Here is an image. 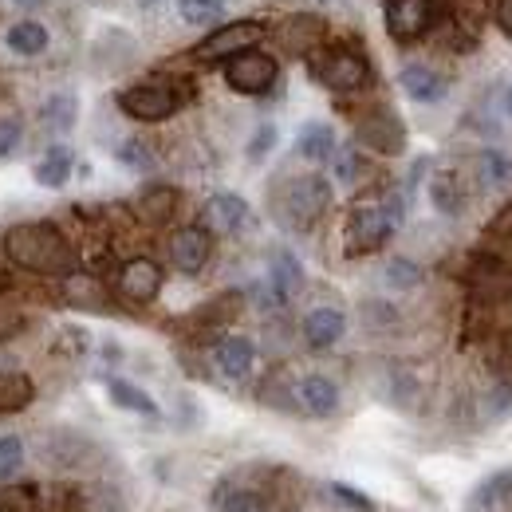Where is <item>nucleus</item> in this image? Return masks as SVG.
Here are the masks:
<instances>
[{"mask_svg": "<svg viewBox=\"0 0 512 512\" xmlns=\"http://www.w3.org/2000/svg\"><path fill=\"white\" fill-rule=\"evenodd\" d=\"M4 249L12 256V264L40 272V276H67L75 268V249L64 233L48 221H24L16 229H8Z\"/></svg>", "mask_w": 512, "mask_h": 512, "instance_id": "nucleus-1", "label": "nucleus"}, {"mask_svg": "<svg viewBox=\"0 0 512 512\" xmlns=\"http://www.w3.org/2000/svg\"><path fill=\"white\" fill-rule=\"evenodd\" d=\"M331 205V182L320 178V174H304V178H292L284 190H280V201H276V213L288 229L304 233L320 221Z\"/></svg>", "mask_w": 512, "mask_h": 512, "instance_id": "nucleus-2", "label": "nucleus"}, {"mask_svg": "<svg viewBox=\"0 0 512 512\" xmlns=\"http://www.w3.org/2000/svg\"><path fill=\"white\" fill-rule=\"evenodd\" d=\"M186 95L190 91L174 87V83H138V87L119 91V111L138 123H162L186 103Z\"/></svg>", "mask_w": 512, "mask_h": 512, "instance_id": "nucleus-3", "label": "nucleus"}, {"mask_svg": "<svg viewBox=\"0 0 512 512\" xmlns=\"http://www.w3.org/2000/svg\"><path fill=\"white\" fill-rule=\"evenodd\" d=\"M312 71H316V79H320L323 87H331V91H359L367 79H371V67L367 60L355 52V48H327L323 56L312 60Z\"/></svg>", "mask_w": 512, "mask_h": 512, "instance_id": "nucleus-4", "label": "nucleus"}, {"mask_svg": "<svg viewBox=\"0 0 512 512\" xmlns=\"http://www.w3.org/2000/svg\"><path fill=\"white\" fill-rule=\"evenodd\" d=\"M276 75H280L276 60L268 52H256V48H245V52L225 60V83L237 95H264L276 83Z\"/></svg>", "mask_w": 512, "mask_h": 512, "instance_id": "nucleus-5", "label": "nucleus"}, {"mask_svg": "<svg viewBox=\"0 0 512 512\" xmlns=\"http://www.w3.org/2000/svg\"><path fill=\"white\" fill-rule=\"evenodd\" d=\"M264 24L260 20H233V24H221V28H213L201 44H197V60H205V64H213V60H229V56H237V52H245V48H256L260 40H264Z\"/></svg>", "mask_w": 512, "mask_h": 512, "instance_id": "nucleus-6", "label": "nucleus"}, {"mask_svg": "<svg viewBox=\"0 0 512 512\" xmlns=\"http://www.w3.org/2000/svg\"><path fill=\"white\" fill-rule=\"evenodd\" d=\"M390 233H394V225L386 221L383 205H359L347 217V253L351 256L379 253L386 241H390Z\"/></svg>", "mask_w": 512, "mask_h": 512, "instance_id": "nucleus-7", "label": "nucleus"}, {"mask_svg": "<svg viewBox=\"0 0 512 512\" xmlns=\"http://www.w3.org/2000/svg\"><path fill=\"white\" fill-rule=\"evenodd\" d=\"M355 138H359L367 150L394 158V154H402V150H406V123H402L390 107H379V111H367V115L359 119Z\"/></svg>", "mask_w": 512, "mask_h": 512, "instance_id": "nucleus-8", "label": "nucleus"}, {"mask_svg": "<svg viewBox=\"0 0 512 512\" xmlns=\"http://www.w3.org/2000/svg\"><path fill=\"white\" fill-rule=\"evenodd\" d=\"M383 20L390 40L410 44V40H418V36L430 32V24H434V0H386Z\"/></svg>", "mask_w": 512, "mask_h": 512, "instance_id": "nucleus-9", "label": "nucleus"}, {"mask_svg": "<svg viewBox=\"0 0 512 512\" xmlns=\"http://www.w3.org/2000/svg\"><path fill=\"white\" fill-rule=\"evenodd\" d=\"M209 253H213V237H209V229H178L174 237H170V260H174V268L178 272H186V276H197L205 264H209Z\"/></svg>", "mask_w": 512, "mask_h": 512, "instance_id": "nucleus-10", "label": "nucleus"}, {"mask_svg": "<svg viewBox=\"0 0 512 512\" xmlns=\"http://www.w3.org/2000/svg\"><path fill=\"white\" fill-rule=\"evenodd\" d=\"M119 292L134 304H150L162 292V268L154 260H146V256H134L119 272Z\"/></svg>", "mask_w": 512, "mask_h": 512, "instance_id": "nucleus-11", "label": "nucleus"}, {"mask_svg": "<svg viewBox=\"0 0 512 512\" xmlns=\"http://www.w3.org/2000/svg\"><path fill=\"white\" fill-rule=\"evenodd\" d=\"M249 201L241 193H217L205 201V225L213 233H241L249 225Z\"/></svg>", "mask_w": 512, "mask_h": 512, "instance_id": "nucleus-12", "label": "nucleus"}, {"mask_svg": "<svg viewBox=\"0 0 512 512\" xmlns=\"http://www.w3.org/2000/svg\"><path fill=\"white\" fill-rule=\"evenodd\" d=\"M398 87L406 91V99L414 103H438L446 99V79L426 64H406L398 71Z\"/></svg>", "mask_w": 512, "mask_h": 512, "instance_id": "nucleus-13", "label": "nucleus"}, {"mask_svg": "<svg viewBox=\"0 0 512 512\" xmlns=\"http://www.w3.org/2000/svg\"><path fill=\"white\" fill-rule=\"evenodd\" d=\"M253 363H256V347L253 339L245 335H225L217 343V367L225 379H249L253 375Z\"/></svg>", "mask_w": 512, "mask_h": 512, "instance_id": "nucleus-14", "label": "nucleus"}, {"mask_svg": "<svg viewBox=\"0 0 512 512\" xmlns=\"http://www.w3.org/2000/svg\"><path fill=\"white\" fill-rule=\"evenodd\" d=\"M296 402L312 414V418H331L339 410V386L323 375H308L296 383Z\"/></svg>", "mask_w": 512, "mask_h": 512, "instance_id": "nucleus-15", "label": "nucleus"}, {"mask_svg": "<svg viewBox=\"0 0 512 512\" xmlns=\"http://www.w3.org/2000/svg\"><path fill=\"white\" fill-rule=\"evenodd\" d=\"M268 288L276 292L280 304L292 300V296L304 288V268H300V260L288 253V249L272 253V260H268Z\"/></svg>", "mask_w": 512, "mask_h": 512, "instance_id": "nucleus-16", "label": "nucleus"}, {"mask_svg": "<svg viewBox=\"0 0 512 512\" xmlns=\"http://www.w3.org/2000/svg\"><path fill=\"white\" fill-rule=\"evenodd\" d=\"M343 331H347V320H343V312H335V308H316V312H308V320H304V339H308L312 351L335 347V343L343 339Z\"/></svg>", "mask_w": 512, "mask_h": 512, "instance_id": "nucleus-17", "label": "nucleus"}, {"mask_svg": "<svg viewBox=\"0 0 512 512\" xmlns=\"http://www.w3.org/2000/svg\"><path fill=\"white\" fill-rule=\"evenodd\" d=\"M320 40H323L320 16H288V20H284V28H280V44H284L292 56L312 52Z\"/></svg>", "mask_w": 512, "mask_h": 512, "instance_id": "nucleus-18", "label": "nucleus"}, {"mask_svg": "<svg viewBox=\"0 0 512 512\" xmlns=\"http://www.w3.org/2000/svg\"><path fill=\"white\" fill-rule=\"evenodd\" d=\"M64 300L75 304V308H87V312H103L107 308V288L95 276H87V272H67Z\"/></svg>", "mask_w": 512, "mask_h": 512, "instance_id": "nucleus-19", "label": "nucleus"}, {"mask_svg": "<svg viewBox=\"0 0 512 512\" xmlns=\"http://www.w3.org/2000/svg\"><path fill=\"white\" fill-rule=\"evenodd\" d=\"M71 170H75V154L67 150V146H52L40 162H36V182L40 186H48V190H64L67 178H71Z\"/></svg>", "mask_w": 512, "mask_h": 512, "instance_id": "nucleus-20", "label": "nucleus"}, {"mask_svg": "<svg viewBox=\"0 0 512 512\" xmlns=\"http://www.w3.org/2000/svg\"><path fill=\"white\" fill-rule=\"evenodd\" d=\"M296 154L308 158V162H327L335 154V130L327 123H308L296 134Z\"/></svg>", "mask_w": 512, "mask_h": 512, "instance_id": "nucleus-21", "label": "nucleus"}, {"mask_svg": "<svg viewBox=\"0 0 512 512\" xmlns=\"http://www.w3.org/2000/svg\"><path fill=\"white\" fill-rule=\"evenodd\" d=\"M4 44L16 52V56H40L48 48V28L40 20H16L4 36Z\"/></svg>", "mask_w": 512, "mask_h": 512, "instance_id": "nucleus-22", "label": "nucleus"}, {"mask_svg": "<svg viewBox=\"0 0 512 512\" xmlns=\"http://www.w3.org/2000/svg\"><path fill=\"white\" fill-rule=\"evenodd\" d=\"M430 201H434V209H438V213L457 217V213L465 209V190H461V178H457L453 170H438V174H434V182H430Z\"/></svg>", "mask_w": 512, "mask_h": 512, "instance_id": "nucleus-23", "label": "nucleus"}, {"mask_svg": "<svg viewBox=\"0 0 512 512\" xmlns=\"http://www.w3.org/2000/svg\"><path fill=\"white\" fill-rule=\"evenodd\" d=\"M178 209V190L170 186H150V190L138 197V217L150 221V225H166Z\"/></svg>", "mask_w": 512, "mask_h": 512, "instance_id": "nucleus-24", "label": "nucleus"}, {"mask_svg": "<svg viewBox=\"0 0 512 512\" xmlns=\"http://www.w3.org/2000/svg\"><path fill=\"white\" fill-rule=\"evenodd\" d=\"M36 398V386L20 371H0V414H16Z\"/></svg>", "mask_w": 512, "mask_h": 512, "instance_id": "nucleus-25", "label": "nucleus"}, {"mask_svg": "<svg viewBox=\"0 0 512 512\" xmlns=\"http://www.w3.org/2000/svg\"><path fill=\"white\" fill-rule=\"evenodd\" d=\"M107 394H111L115 406H123V410H130V414L158 418V402H154L146 390H138L134 383H127V379H111V383H107Z\"/></svg>", "mask_w": 512, "mask_h": 512, "instance_id": "nucleus-26", "label": "nucleus"}, {"mask_svg": "<svg viewBox=\"0 0 512 512\" xmlns=\"http://www.w3.org/2000/svg\"><path fill=\"white\" fill-rule=\"evenodd\" d=\"M75 119H79V103H75V95H52L44 107H40V123L44 130H56V134H67V130L75 127Z\"/></svg>", "mask_w": 512, "mask_h": 512, "instance_id": "nucleus-27", "label": "nucleus"}, {"mask_svg": "<svg viewBox=\"0 0 512 512\" xmlns=\"http://www.w3.org/2000/svg\"><path fill=\"white\" fill-rule=\"evenodd\" d=\"M213 509L217 512H268V501L253 493V489H217V497H213Z\"/></svg>", "mask_w": 512, "mask_h": 512, "instance_id": "nucleus-28", "label": "nucleus"}, {"mask_svg": "<svg viewBox=\"0 0 512 512\" xmlns=\"http://www.w3.org/2000/svg\"><path fill=\"white\" fill-rule=\"evenodd\" d=\"M477 170H481V182L489 190H509L512 186V162L501 154V150H485L477 158Z\"/></svg>", "mask_w": 512, "mask_h": 512, "instance_id": "nucleus-29", "label": "nucleus"}, {"mask_svg": "<svg viewBox=\"0 0 512 512\" xmlns=\"http://www.w3.org/2000/svg\"><path fill=\"white\" fill-rule=\"evenodd\" d=\"M0 512H40V489L36 485L0 489Z\"/></svg>", "mask_w": 512, "mask_h": 512, "instance_id": "nucleus-30", "label": "nucleus"}, {"mask_svg": "<svg viewBox=\"0 0 512 512\" xmlns=\"http://www.w3.org/2000/svg\"><path fill=\"white\" fill-rule=\"evenodd\" d=\"M386 284L398 288V292L418 288V284H422V268H418L414 260H406V256H394V260L386 264Z\"/></svg>", "mask_w": 512, "mask_h": 512, "instance_id": "nucleus-31", "label": "nucleus"}, {"mask_svg": "<svg viewBox=\"0 0 512 512\" xmlns=\"http://www.w3.org/2000/svg\"><path fill=\"white\" fill-rule=\"evenodd\" d=\"M178 12L186 24H213L225 16V0H178Z\"/></svg>", "mask_w": 512, "mask_h": 512, "instance_id": "nucleus-32", "label": "nucleus"}, {"mask_svg": "<svg viewBox=\"0 0 512 512\" xmlns=\"http://www.w3.org/2000/svg\"><path fill=\"white\" fill-rule=\"evenodd\" d=\"M477 501H481V505H505V501H512V469L489 477V481L477 489Z\"/></svg>", "mask_w": 512, "mask_h": 512, "instance_id": "nucleus-33", "label": "nucleus"}, {"mask_svg": "<svg viewBox=\"0 0 512 512\" xmlns=\"http://www.w3.org/2000/svg\"><path fill=\"white\" fill-rule=\"evenodd\" d=\"M20 465H24V442H20L16 434L0 438V481H4V477H16Z\"/></svg>", "mask_w": 512, "mask_h": 512, "instance_id": "nucleus-34", "label": "nucleus"}, {"mask_svg": "<svg viewBox=\"0 0 512 512\" xmlns=\"http://www.w3.org/2000/svg\"><path fill=\"white\" fill-rule=\"evenodd\" d=\"M119 162L130 166V170H150V166H154V154H150V146H146L142 138H127V142L119 146Z\"/></svg>", "mask_w": 512, "mask_h": 512, "instance_id": "nucleus-35", "label": "nucleus"}, {"mask_svg": "<svg viewBox=\"0 0 512 512\" xmlns=\"http://www.w3.org/2000/svg\"><path fill=\"white\" fill-rule=\"evenodd\" d=\"M331 497H339L347 509H355V512H379V505H375L367 493H359V489H351V485H343V481L331 485Z\"/></svg>", "mask_w": 512, "mask_h": 512, "instance_id": "nucleus-36", "label": "nucleus"}, {"mask_svg": "<svg viewBox=\"0 0 512 512\" xmlns=\"http://www.w3.org/2000/svg\"><path fill=\"white\" fill-rule=\"evenodd\" d=\"M20 138H24V127H20L16 119H0V162L16 154V146H20Z\"/></svg>", "mask_w": 512, "mask_h": 512, "instance_id": "nucleus-37", "label": "nucleus"}, {"mask_svg": "<svg viewBox=\"0 0 512 512\" xmlns=\"http://www.w3.org/2000/svg\"><path fill=\"white\" fill-rule=\"evenodd\" d=\"M331 158H335V178L343 186H351L359 178V154L355 150H343V154H331Z\"/></svg>", "mask_w": 512, "mask_h": 512, "instance_id": "nucleus-38", "label": "nucleus"}, {"mask_svg": "<svg viewBox=\"0 0 512 512\" xmlns=\"http://www.w3.org/2000/svg\"><path fill=\"white\" fill-rule=\"evenodd\" d=\"M272 146H276V127H268V123H264V127L253 134V142H249V158H253V162H260V158H264Z\"/></svg>", "mask_w": 512, "mask_h": 512, "instance_id": "nucleus-39", "label": "nucleus"}, {"mask_svg": "<svg viewBox=\"0 0 512 512\" xmlns=\"http://www.w3.org/2000/svg\"><path fill=\"white\" fill-rule=\"evenodd\" d=\"M497 24L505 36H512V0H497Z\"/></svg>", "mask_w": 512, "mask_h": 512, "instance_id": "nucleus-40", "label": "nucleus"}, {"mask_svg": "<svg viewBox=\"0 0 512 512\" xmlns=\"http://www.w3.org/2000/svg\"><path fill=\"white\" fill-rule=\"evenodd\" d=\"M138 8H154V4H162V0H134Z\"/></svg>", "mask_w": 512, "mask_h": 512, "instance_id": "nucleus-41", "label": "nucleus"}, {"mask_svg": "<svg viewBox=\"0 0 512 512\" xmlns=\"http://www.w3.org/2000/svg\"><path fill=\"white\" fill-rule=\"evenodd\" d=\"M16 4H20V8H36L40 0H16Z\"/></svg>", "mask_w": 512, "mask_h": 512, "instance_id": "nucleus-42", "label": "nucleus"}, {"mask_svg": "<svg viewBox=\"0 0 512 512\" xmlns=\"http://www.w3.org/2000/svg\"><path fill=\"white\" fill-rule=\"evenodd\" d=\"M505 111L512 115V87H509V95H505Z\"/></svg>", "mask_w": 512, "mask_h": 512, "instance_id": "nucleus-43", "label": "nucleus"}]
</instances>
